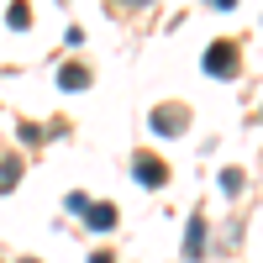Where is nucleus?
<instances>
[{"label":"nucleus","mask_w":263,"mask_h":263,"mask_svg":"<svg viewBox=\"0 0 263 263\" xmlns=\"http://www.w3.org/2000/svg\"><path fill=\"white\" fill-rule=\"evenodd\" d=\"M147 126L153 132H158V137H179V132L190 126V111H184V105H153V116H147Z\"/></svg>","instance_id":"1"},{"label":"nucleus","mask_w":263,"mask_h":263,"mask_svg":"<svg viewBox=\"0 0 263 263\" xmlns=\"http://www.w3.org/2000/svg\"><path fill=\"white\" fill-rule=\"evenodd\" d=\"M205 74H221V79L237 74V48H232V42H211V53H205Z\"/></svg>","instance_id":"2"},{"label":"nucleus","mask_w":263,"mask_h":263,"mask_svg":"<svg viewBox=\"0 0 263 263\" xmlns=\"http://www.w3.org/2000/svg\"><path fill=\"white\" fill-rule=\"evenodd\" d=\"M132 174H137V184H147V190H158L163 179H168V168L153 158V153H137V163H132Z\"/></svg>","instance_id":"3"},{"label":"nucleus","mask_w":263,"mask_h":263,"mask_svg":"<svg viewBox=\"0 0 263 263\" xmlns=\"http://www.w3.org/2000/svg\"><path fill=\"white\" fill-rule=\"evenodd\" d=\"M184 258H205V221L200 216H190V227H184Z\"/></svg>","instance_id":"4"},{"label":"nucleus","mask_w":263,"mask_h":263,"mask_svg":"<svg viewBox=\"0 0 263 263\" xmlns=\"http://www.w3.org/2000/svg\"><path fill=\"white\" fill-rule=\"evenodd\" d=\"M84 221H90L95 232H111V227H116V205H111V200H95V205H84Z\"/></svg>","instance_id":"5"},{"label":"nucleus","mask_w":263,"mask_h":263,"mask_svg":"<svg viewBox=\"0 0 263 263\" xmlns=\"http://www.w3.org/2000/svg\"><path fill=\"white\" fill-rule=\"evenodd\" d=\"M58 84H63V90H84V84H90V69H84V63H63Z\"/></svg>","instance_id":"6"},{"label":"nucleus","mask_w":263,"mask_h":263,"mask_svg":"<svg viewBox=\"0 0 263 263\" xmlns=\"http://www.w3.org/2000/svg\"><path fill=\"white\" fill-rule=\"evenodd\" d=\"M16 184H21V163H16V158H0V195L16 190Z\"/></svg>","instance_id":"7"},{"label":"nucleus","mask_w":263,"mask_h":263,"mask_svg":"<svg viewBox=\"0 0 263 263\" xmlns=\"http://www.w3.org/2000/svg\"><path fill=\"white\" fill-rule=\"evenodd\" d=\"M6 21H11L16 32H27V27H32V11H27V6H11V11H6Z\"/></svg>","instance_id":"8"},{"label":"nucleus","mask_w":263,"mask_h":263,"mask_svg":"<svg viewBox=\"0 0 263 263\" xmlns=\"http://www.w3.org/2000/svg\"><path fill=\"white\" fill-rule=\"evenodd\" d=\"M221 190H227V195L242 190V168H221Z\"/></svg>","instance_id":"9"},{"label":"nucleus","mask_w":263,"mask_h":263,"mask_svg":"<svg viewBox=\"0 0 263 263\" xmlns=\"http://www.w3.org/2000/svg\"><path fill=\"white\" fill-rule=\"evenodd\" d=\"M111 258H116V253H95V258H90V263H111Z\"/></svg>","instance_id":"10"},{"label":"nucleus","mask_w":263,"mask_h":263,"mask_svg":"<svg viewBox=\"0 0 263 263\" xmlns=\"http://www.w3.org/2000/svg\"><path fill=\"white\" fill-rule=\"evenodd\" d=\"M21 263H32V258H21Z\"/></svg>","instance_id":"11"}]
</instances>
